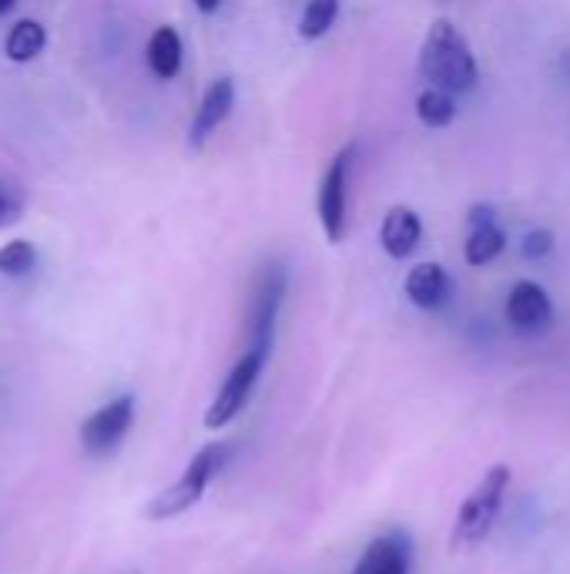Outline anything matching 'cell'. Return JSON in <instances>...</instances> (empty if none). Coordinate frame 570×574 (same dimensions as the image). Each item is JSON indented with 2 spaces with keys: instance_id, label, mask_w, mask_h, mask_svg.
Returning a JSON list of instances; mask_svg holds the SVG:
<instances>
[{
  "instance_id": "cell-13",
  "label": "cell",
  "mask_w": 570,
  "mask_h": 574,
  "mask_svg": "<svg viewBox=\"0 0 570 574\" xmlns=\"http://www.w3.org/2000/svg\"><path fill=\"white\" fill-rule=\"evenodd\" d=\"M145 57H148V68H152V75H155L158 81H171V78H178L181 60H185V47H181L178 31H175L171 24H161V27L152 34Z\"/></svg>"
},
{
  "instance_id": "cell-12",
  "label": "cell",
  "mask_w": 570,
  "mask_h": 574,
  "mask_svg": "<svg viewBox=\"0 0 570 574\" xmlns=\"http://www.w3.org/2000/svg\"><path fill=\"white\" fill-rule=\"evenodd\" d=\"M403 289H406L413 306L439 309L443 302H447V296H450V276H447V269H443L439 263H420V266L410 269Z\"/></svg>"
},
{
  "instance_id": "cell-2",
  "label": "cell",
  "mask_w": 570,
  "mask_h": 574,
  "mask_svg": "<svg viewBox=\"0 0 570 574\" xmlns=\"http://www.w3.org/2000/svg\"><path fill=\"white\" fill-rule=\"evenodd\" d=\"M232 454V443H209L192 457V464L185 467V474L161 494L152 497V504L145 507V515L152 521H171L178 515H185L188 507H195L205 494V487L219 477V471L225 467Z\"/></svg>"
},
{
  "instance_id": "cell-14",
  "label": "cell",
  "mask_w": 570,
  "mask_h": 574,
  "mask_svg": "<svg viewBox=\"0 0 570 574\" xmlns=\"http://www.w3.org/2000/svg\"><path fill=\"white\" fill-rule=\"evenodd\" d=\"M44 44H47V31H44V24L24 18V21H18V24L11 27L8 44H4V54H8L14 64H27V60H34V57L44 51Z\"/></svg>"
},
{
  "instance_id": "cell-23",
  "label": "cell",
  "mask_w": 570,
  "mask_h": 574,
  "mask_svg": "<svg viewBox=\"0 0 570 574\" xmlns=\"http://www.w3.org/2000/svg\"><path fill=\"white\" fill-rule=\"evenodd\" d=\"M14 4H18V0H0V18H4L8 11H14Z\"/></svg>"
},
{
  "instance_id": "cell-8",
  "label": "cell",
  "mask_w": 570,
  "mask_h": 574,
  "mask_svg": "<svg viewBox=\"0 0 570 574\" xmlns=\"http://www.w3.org/2000/svg\"><path fill=\"white\" fill-rule=\"evenodd\" d=\"M235 108V81L225 75V78H215L205 95H202V104L195 111V121H192V132H188V145L192 152H202L205 142L219 132V124L232 114Z\"/></svg>"
},
{
  "instance_id": "cell-6",
  "label": "cell",
  "mask_w": 570,
  "mask_h": 574,
  "mask_svg": "<svg viewBox=\"0 0 570 574\" xmlns=\"http://www.w3.org/2000/svg\"><path fill=\"white\" fill-rule=\"evenodd\" d=\"M353 145H346L326 168L323 181H320V225L326 232V239L333 245H339L346 239V188H349V162H353Z\"/></svg>"
},
{
  "instance_id": "cell-22",
  "label": "cell",
  "mask_w": 570,
  "mask_h": 574,
  "mask_svg": "<svg viewBox=\"0 0 570 574\" xmlns=\"http://www.w3.org/2000/svg\"><path fill=\"white\" fill-rule=\"evenodd\" d=\"M195 8H199L202 14H215V11L222 8V0H195Z\"/></svg>"
},
{
  "instance_id": "cell-10",
  "label": "cell",
  "mask_w": 570,
  "mask_h": 574,
  "mask_svg": "<svg viewBox=\"0 0 570 574\" xmlns=\"http://www.w3.org/2000/svg\"><path fill=\"white\" fill-rule=\"evenodd\" d=\"M420 239H423V222L406 206H393L383 225H379V242H383L390 260H406V255H413Z\"/></svg>"
},
{
  "instance_id": "cell-21",
  "label": "cell",
  "mask_w": 570,
  "mask_h": 574,
  "mask_svg": "<svg viewBox=\"0 0 570 574\" xmlns=\"http://www.w3.org/2000/svg\"><path fill=\"white\" fill-rule=\"evenodd\" d=\"M483 225H493V209L490 206H473L470 209V229H483Z\"/></svg>"
},
{
  "instance_id": "cell-18",
  "label": "cell",
  "mask_w": 570,
  "mask_h": 574,
  "mask_svg": "<svg viewBox=\"0 0 570 574\" xmlns=\"http://www.w3.org/2000/svg\"><path fill=\"white\" fill-rule=\"evenodd\" d=\"M37 263V252L27 239H14V242H4V249H0V276H27Z\"/></svg>"
},
{
  "instance_id": "cell-4",
  "label": "cell",
  "mask_w": 570,
  "mask_h": 574,
  "mask_svg": "<svg viewBox=\"0 0 570 574\" xmlns=\"http://www.w3.org/2000/svg\"><path fill=\"white\" fill-rule=\"evenodd\" d=\"M266 360H269V353H262V350H245L242 353V360L232 366V373L225 376V383L219 387V394H215V400H212V407L205 413V427L209 430H219V427L232 423L242 413V407L248 404L252 387H256V379H259Z\"/></svg>"
},
{
  "instance_id": "cell-15",
  "label": "cell",
  "mask_w": 570,
  "mask_h": 574,
  "mask_svg": "<svg viewBox=\"0 0 570 574\" xmlns=\"http://www.w3.org/2000/svg\"><path fill=\"white\" fill-rule=\"evenodd\" d=\"M506 249V235L496 225H483V229H470L467 245H463V260L470 266H487L496 255Z\"/></svg>"
},
{
  "instance_id": "cell-3",
  "label": "cell",
  "mask_w": 570,
  "mask_h": 574,
  "mask_svg": "<svg viewBox=\"0 0 570 574\" xmlns=\"http://www.w3.org/2000/svg\"><path fill=\"white\" fill-rule=\"evenodd\" d=\"M506 487H511V467L493 464L460 507L457 525H454V541L457 544H477L490 534V528L500 515Z\"/></svg>"
},
{
  "instance_id": "cell-5",
  "label": "cell",
  "mask_w": 570,
  "mask_h": 574,
  "mask_svg": "<svg viewBox=\"0 0 570 574\" xmlns=\"http://www.w3.org/2000/svg\"><path fill=\"white\" fill-rule=\"evenodd\" d=\"M282 299H286V269L276 263V266L262 269V276L256 283V292H252V306H248V350H262V353L272 350L276 316H279Z\"/></svg>"
},
{
  "instance_id": "cell-7",
  "label": "cell",
  "mask_w": 570,
  "mask_h": 574,
  "mask_svg": "<svg viewBox=\"0 0 570 574\" xmlns=\"http://www.w3.org/2000/svg\"><path fill=\"white\" fill-rule=\"evenodd\" d=\"M135 423V400L132 397H118L111 404H104L101 410H94L85 423H81V446L91 457H104L111 451H118V443L124 440V433Z\"/></svg>"
},
{
  "instance_id": "cell-20",
  "label": "cell",
  "mask_w": 570,
  "mask_h": 574,
  "mask_svg": "<svg viewBox=\"0 0 570 574\" xmlns=\"http://www.w3.org/2000/svg\"><path fill=\"white\" fill-rule=\"evenodd\" d=\"M18 219H21V206L11 202V199L4 196V191H0V229H4V225H14Z\"/></svg>"
},
{
  "instance_id": "cell-1",
  "label": "cell",
  "mask_w": 570,
  "mask_h": 574,
  "mask_svg": "<svg viewBox=\"0 0 570 574\" xmlns=\"http://www.w3.org/2000/svg\"><path fill=\"white\" fill-rule=\"evenodd\" d=\"M420 75L447 95H463L477 85V60L463 34L450 21H433L420 51Z\"/></svg>"
},
{
  "instance_id": "cell-9",
  "label": "cell",
  "mask_w": 570,
  "mask_h": 574,
  "mask_svg": "<svg viewBox=\"0 0 570 574\" xmlns=\"http://www.w3.org/2000/svg\"><path fill=\"white\" fill-rule=\"evenodd\" d=\"M550 319H554L550 296L537 283H517L511 296H506V323L514 330L534 333V330H544Z\"/></svg>"
},
{
  "instance_id": "cell-17",
  "label": "cell",
  "mask_w": 570,
  "mask_h": 574,
  "mask_svg": "<svg viewBox=\"0 0 570 574\" xmlns=\"http://www.w3.org/2000/svg\"><path fill=\"white\" fill-rule=\"evenodd\" d=\"M416 118H420L426 128H447V124L457 118L454 95L439 91V88H426V91L416 98Z\"/></svg>"
},
{
  "instance_id": "cell-16",
  "label": "cell",
  "mask_w": 570,
  "mask_h": 574,
  "mask_svg": "<svg viewBox=\"0 0 570 574\" xmlns=\"http://www.w3.org/2000/svg\"><path fill=\"white\" fill-rule=\"evenodd\" d=\"M339 18V0H309L302 18H299V37L302 41H320Z\"/></svg>"
},
{
  "instance_id": "cell-11",
  "label": "cell",
  "mask_w": 570,
  "mask_h": 574,
  "mask_svg": "<svg viewBox=\"0 0 570 574\" xmlns=\"http://www.w3.org/2000/svg\"><path fill=\"white\" fill-rule=\"evenodd\" d=\"M353 574H410V548L400 534H383L369 541Z\"/></svg>"
},
{
  "instance_id": "cell-19",
  "label": "cell",
  "mask_w": 570,
  "mask_h": 574,
  "mask_svg": "<svg viewBox=\"0 0 570 574\" xmlns=\"http://www.w3.org/2000/svg\"><path fill=\"white\" fill-rule=\"evenodd\" d=\"M550 249H554V232L534 229L524 239V260H544V255H550Z\"/></svg>"
}]
</instances>
